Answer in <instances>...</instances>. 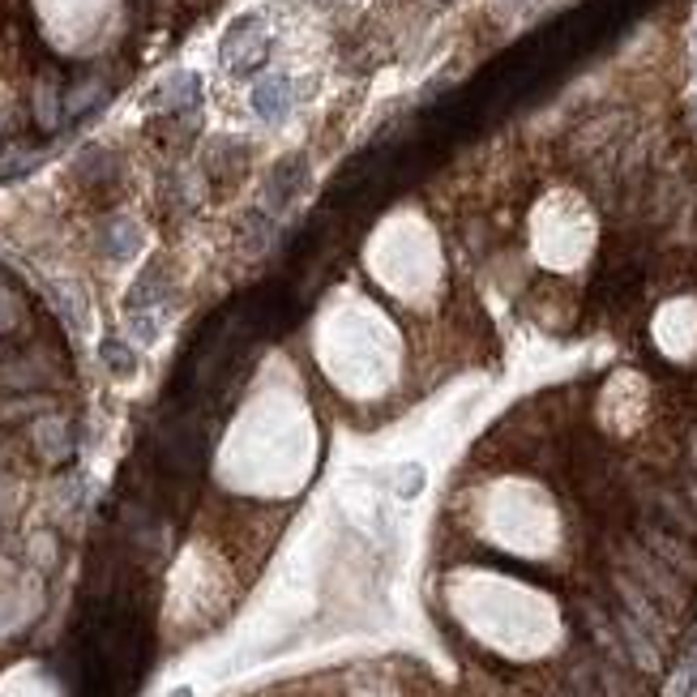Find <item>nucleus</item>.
Here are the masks:
<instances>
[{
  "label": "nucleus",
  "instance_id": "obj_3",
  "mask_svg": "<svg viewBox=\"0 0 697 697\" xmlns=\"http://www.w3.org/2000/svg\"><path fill=\"white\" fill-rule=\"evenodd\" d=\"M638 539L646 552H655V557L664 560L668 569H676L685 583H694L697 586V548H694V539H685V535H676V530L668 527H659L655 518H638Z\"/></svg>",
  "mask_w": 697,
  "mask_h": 697
},
{
  "label": "nucleus",
  "instance_id": "obj_17",
  "mask_svg": "<svg viewBox=\"0 0 697 697\" xmlns=\"http://www.w3.org/2000/svg\"><path fill=\"white\" fill-rule=\"evenodd\" d=\"M34 120L43 129H60V120H64V90L57 82H39V90H34Z\"/></svg>",
  "mask_w": 697,
  "mask_h": 697
},
{
  "label": "nucleus",
  "instance_id": "obj_23",
  "mask_svg": "<svg viewBox=\"0 0 697 697\" xmlns=\"http://www.w3.org/2000/svg\"><path fill=\"white\" fill-rule=\"evenodd\" d=\"M680 492L689 497V505H694V514H697V475H689V479H685V488H680Z\"/></svg>",
  "mask_w": 697,
  "mask_h": 697
},
{
  "label": "nucleus",
  "instance_id": "obj_14",
  "mask_svg": "<svg viewBox=\"0 0 697 697\" xmlns=\"http://www.w3.org/2000/svg\"><path fill=\"white\" fill-rule=\"evenodd\" d=\"M99 249H103L108 261H129L141 249V227L129 223V219H116V223L99 231Z\"/></svg>",
  "mask_w": 697,
  "mask_h": 697
},
{
  "label": "nucleus",
  "instance_id": "obj_19",
  "mask_svg": "<svg viewBox=\"0 0 697 697\" xmlns=\"http://www.w3.org/2000/svg\"><path fill=\"white\" fill-rule=\"evenodd\" d=\"M129 326H133V338H138V342H155V338H159V308L129 312Z\"/></svg>",
  "mask_w": 697,
  "mask_h": 697
},
{
  "label": "nucleus",
  "instance_id": "obj_18",
  "mask_svg": "<svg viewBox=\"0 0 697 697\" xmlns=\"http://www.w3.org/2000/svg\"><path fill=\"white\" fill-rule=\"evenodd\" d=\"M565 694L569 697H608L599 689V680H595V668H590V659H578V664H569L565 671Z\"/></svg>",
  "mask_w": 697,
  "mask_h": 697
},
{
  "label": "nucleus",
  "instance_id": "obj_11",
  "mask_svg": "<svg viewBox=\"0 0 697 697\" xmlns=\"http://www.w3.org/2000/svg\"><path fill=\"white\" fill-rule=\"evenodd\" d=\"M48 300L57 308V317L69 326V330H86V321H90V308H86V291L78 282H48Z\"/></svg>",
  "mask_w": 697,
  "mask_h": 697
},
{
  "label": "nucleus",
  "instance_id": "obj_12",
  "mask_svg": "<svg viewBox=\"0 0 697 697\" xmlns=\"http://www.w3.org/2000/svg\"><path fill=\"white\" fill-rule=\"evenodd\" d=\"M34 449L43 462H64L73 454V432L60 416H43L34 424Z\"/></svg>",
  "mask_w": 697,
  "mask_h": 697
},
{
  "label": "nucleus",
  "instance_id": "obj_25",
  "mask_svg": "<svg viewBox=\"0 0 697 697\" xmlns=\"http://www.w3.org/2000/svg\"><path fill=\"white\" fill-rule=\"evenodd\" d=\"M565 697H569V694H565Z\"/></svg>",
  "mask_w": 697,
  "mask_h": 697
},
{
  "label": "nucleus",
  "instance_id": "obj_5",
  "mask_svg": "<svg viewBox=\"0 0 697 697\" xmlns=\"http://www.w3.org/2000/svg\"><path fill=\"white\" fill-rule=\"evenodd\" d=\"M266 57V27L261 18H240L223 34V64L231 73H249Z\"/></svg>",
  "mask_w": 697,
  "mask_h": 697
},
{
  "label": "nucleus",
  "instance_id": "obj_16",
  "mask_svg": "<svg viewBox=\"0 0 697 697\" xmlns=\"http://www.w3.org/2000/svg\"><path fill=\"white\" fill-rule=\"evenodd\" d=\"M48 407H52L48 394H4L0 398V424H22V419L43 416Z\"/></svg>",
  "mask_w": 697,
  "mask_h": 697
},
{
  "label": "nucleus",
  "instance_id": "obj_8",
  "mask_svg": "<svg viewBox=\"0 0 697 697\" xmlns=\"http://www.w3.org/2000/svg\"><path fill=\"white\" fill-rule=\"evenodd\" d=\"M249 103H252V112L261 116L266 125H279L282 116L291 112V103H296L291 78H287V73H266V78H257V82H252Z\"/></svg>",
  "mask_w": 697,
  "mask_h": 697
},
{
  "label": "nucleus",
  "instance_id": "obj_6",
  "mask_svg": "<svg viewBox=\"0 0 697 697\" xmlns=\"http://www.w3.org/2000/svg\"><path fill=\"white\" fill-rule=\"evenodd\" d=\"M590 668H595V680L608 697H655L650 689V676H641L634 664L625 659H604V655H590Z\"/></svg>",
  "mask_w": 697,
  "mask_h": 697
},
{
  "label": "nucleus",
  "instance_id": "obj_20",
  "mask_svg": "<svg viewBox=\"0 0 697 697\" xmlns=\"http://www.w3.org/2000/svg\"><path fill=\"white\" fill-rule=\"evenodd\" d=\"M419 488H424V467H402V475H398V497H416Z\"/></svg>",
  "mask_w": 697,
  "mask_h": 697
},
{
  "label": "nucleus",
  "instance_id": "obj_9",
  "mask_svg": "<svg viewBox=\"0 0 697 697\" xmlns=\"http://www.w3.org/2000/svg\"><path fill=\"white\" fill-rule=\"evenodd\" d=\"M197 99H201V78L189 73V69H180V73H168L163 82L155 86L150 108L155 112H185V108H197Z\"/></svg>",
  "mask_w": 697,
  "mask_h": 697
},
{
  "label": "nucleus",
  "instance_id": "obj_7",
  "mask_svg": "<svg viewBox=\"0 0 697 697\" xmlns=\"http://www.w3.org/2000/svg\"><path fill=\"white\" fill-rule=\"evenodd\" d=\"M305 185H308V159L305 155H282L279 163L270 168V176H266V210L291 206Z\"/></svg>",
  "mask_w": 697,
  "mask_h": 697
},
{
  "label": "nucleus",
  "instance_id": "obj_22",
  "mask_svg": "<svg viewBox=\"0 0 697 697\" xmlns=\"http://www.w3.org/2000/svg\"><path fill=\"white\" fill-rule=\"evenodd\" d=\"M685 454H689V475H697V428L689 432V446H685Z\"/></svg>",
  "mask_w": 697,
  "mask_h": 697
},
{
  "label": "nucleus",
  "instance_id": "obj_10",
  "mask_svg": "<svg viewBox=\"0 0 697 697\" xmlns=\"http://www.w3.org/2000/svg\"><path fill=\"white\" fill-rule=\"evenodd\" d=\"M171 296V270L168 261H150L146 270L138 275V282L129 287V300H125V308L129 312H141V308H159L163 300Z\"/></svg>",
  "mask_w": 697,
  "mask_h": 697
},
{
  "label": "nucleus",
  "instance_id": "obj_1",
  "mask_svg": "<svg viewBox=\"0 0 697 697\" xmlns=\"http://www.w3.org/2000/svg\"><path fill=\"white\" fill-rule=\"evenodd\" d=\"M616 569H625L671 620L694 613V583H685V578H680L676 569H668L655 552H646L638 539H620V548H616Z\"/></svg>",
  "mask_w": 697,
  "mask_h": 697
},
{
  "label": "nucleus",
  "instance_id": "obj_4",
  "mask_svg": "<svg viewBox=\"0 0 697 697\" xmlns=\"http://www.w3.org/2000/svg\"><path fill=\"white\" fill-rule=\"evenodd\" d=\"M613 595H616V608L620 613H629L634 620H638L641 629H650V638L659 641L664 650H668V641H671V616L641 590L625 569H613Z\"/></svg>",
  "mask_w": 697,
  "mask_h": 697
},
{
  "label": "nucleus",
  "instance_id": "obj_21",
  "mask_svg": "<svg viewBox=\"0 0 697 697\" xmlns=\"http://www.w3.org/2000/svg\"><path fill=\"white\" fill-rule=\"evenodd\" d=\"M676 697H697V655L685 664L680 680H676Z\"/></svg>",
  "mask_w": 697,
  "mask_h": 697
},
{
  "label": "nucleus",
  "instance_id": "obj_2",
  "mask_svg": "<svg viewBox=\"0 0 697 697\" xmlns=\"http://www.w3.org/2000/svg\"><path fill=\"white\" fill-rule=\"evenodd\" d=\"M60 372V360L43 347H27L0 360V398L4 394H39L43 386H52Z\"/></svg>",
  "mask_w": 697,
  "mask_h": 697
},
{
  "label": "nucleus",
  "instance_id": "obj_24",
  "mask_svg": "<svg viewBox=\"0 0 697 697\" xmlns=\"http://www.w3.org/2000/svg\"><path fill=\"white\" fill-rule=\"evenodd\" d=\"M296 4H312V9H326V4H335V0H296Z\"/></svg>",
  "mask_w": 697,
  "mask_h": 697
},
{
  "label": "nucleus",
  "instance_id": "obj_15",
  "mask_svg": "<svg viewBox=\"0 0 697 697\" xmlns=\"http://www.w3.org/2000/svg\"><path fill=\"white\" fill-rule=\"evenodd\" d=\"M99 360L108 364L112 377H133V372H138V351L129 347V338L116 335V330L99 338Z\"/></svg>",
  "mask_w": 697,
  "mask_h": 697
},
{
  "label": "nucleus",
  "instance_id": "obj_13",
  "mask_svg": "<svg viewBox=\"0 0 697 697\" xmlns=\"http://www.w3.org/2000/svg\"><path fill=\"white\" fill-rule=\"evenodd\" d=\"M108 94H112V86L103 82L99 73H90V78H78V82L64 90V116L94 112V108H103V103H108Z\"/></svg>",
  "mask_w": 697,
  "mask_h": 697
}]
</instances>
